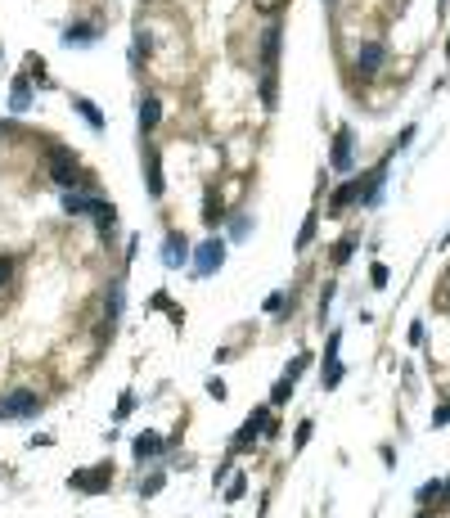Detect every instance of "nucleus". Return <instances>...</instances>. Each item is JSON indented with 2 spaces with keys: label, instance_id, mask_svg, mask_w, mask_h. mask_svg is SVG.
<instances>
[{
  "label": "nucleus",
  "instance_id": "1",
  "mask_svg": "<svg viewBox=\"0 0 450 518\" xmlns=\"http://www.w3.org/2000/svg\"><path fill=\"white\" fill-rule=\"evenodd\" d=\"M64 207H68L72 217L95 212V221H100V226H113V207H108V203H100V199H86V194H68V199H64Z\"/></svg>",
  "mask_w": 450,
  "mask_h": 518
},
{
  "label": "nucleus",
  "instance_id": "2",
  "mask_svg": "<svg viewBox=\"0 0 450 518\" xmlns=\"http://www.w3.org/2000/svg\"><path fill=\"white\" fill-rule=\"evenodd\" d=\"M50 176H54V185H64V190L81 185V176H77V158H72L68 149H54V154H50Z\"/></svg>",
  "mask_w": 450,
  "mask_h": 518
},
{
  "label": "nucleus",
  "instance_id": "3",
  "mask_svg": "<svg viewBox=\"0 0 450 518\" xmlns=\"http://www.w3.org/2000/svg\"><path fill=\"white\" fill-rule=\"evenodd\" d=\"M279 23H271L266 28V36H261V68H266V77H275V54H279Z\"/></svg>",
  "mask_w": 450,
  "mask_h": 518
},
{
  "label": "nucleus",
  "instance_id": "4",
  "mask_svg": "<svg viewBox=\"0 0 450 518\" xmlns=\"http://www.w3.org/2000/svg\"><path fill=\"white\" fill-rule=\"evenodd\" d=\"M383 59H387V50H383L379 41H365V45H360V54H356V68H360V72H369V77H374V72L383 68Z\"/></svg>",
  "mask_w": 450,
  "mask_h": 518
},
{
  "label": "nucleus",
  "instance_id": "5",
  "mask_svg": "<svg viewBox=\"0 0 450 518\" xmlns=\"http://www.w3.org/2000/svg\"><path fill=\"white\" fill-rule=\"evenodd\" d=\"M221 257H225V243L221 239H208L199 248V275H212V270L221 266Z\"/></svg>",
  "mask_w": 450,
  "mask_h": 518
},
{
  "label": "nucleus",
  "instance_id": "6",
  "mask_svg": "<svg viewBox=\"0 0 450 518\" xmlns=\"http://www.w3.org/2000/svg\"><path fill=\"white\" fill-rule=\"evenodd\" d=\"M108 483H113V473H108V468H95V473H77V478H72V487L90 491V496H95V491H104Z\"/></svg>",
  "mask_w": 450,
  "mask_h": 518
},
{
  "label": "nucleus",
  "instance_id": "7",
  "mask_svg": "<svg viewBox=\"0 0 450 518\" xmlns=\"http://www.w3.org/2000/svg\"><path fill=\"white\" fill-rule=\"evenodd\" d=\"M333 171H351V131H338V144H333Z\"/></svg>",
  "mask_w": 450,
  "mask_h": 518
},
{
  "label": "nucleus",
  "instance_id": "8",
  "mask_svg": "<svg viewBox=\"0 0 450 518\" xmlns=\"http://www.w3.org/2000/svg\"><path fill=\"white\" fill-rule=\"evenodd\" d=\"M266 424V410H252L248 415V424H243V433H239V442H235V451H243V447H252V437H257V428Z\"/></svg>",
  "mask_w": 450,
  "mask_h": 518
},
{
  "label": "nucleus",
  "instance_id": "9",
  "mask_svg": "<svg viewBox=\"0 0 450 518\" xmlns=\"http://www.w3.org/2000/svg\"><path fill=\"white\" fill-rule=\"evenodd\" d=\"M36 405H41V401H36V392H14V397L5 401V410L9 415H32Z\"/></svg>",
  "mask_w": 450,
  "mask_h": 518
},
{
  "label": "nucleus",
  "instance_id": "10",
  "mask_svg": "<svg viewBox=\"0 0 450 518\" xmlns=\"http://www.w3.org/2000/svg\"><path fill=\"white\" fill-rule=\"evenodd\" d=\"M356 199H360V180H356V185H343V190L333 194V199H329V212H343V207L356 203Z\"/></svg>",
  "mask_w": 450,
  "mask_h": 518
},
{
  "label": "nucleus",
  "instance_id": "11",
  "mask_svg": "<svg viewBox=\"0 0 450 518\" xmlns=\"http://www.w3.org/2000/svg\"><path fill=\"white\" fill-rule=\"evenodd\" d=\"M158 117H162V104H158V100H144V104H140V127H144V131H153V127H158Z\"/></svg>",
  "mask_w": 450,
  "mask_h": 518
},
{
  "label": "nucleus",
  "instance_id": "12",
  "mask_svg": "<svg viewBox=\"0 0 450 518\" xmlns=\"http://www.w3.org/2000/svg\"><path fill=\"white\" fill-rule=\"evenodd\" d=\"M64 41H68V45H90V41H95V28H90V23H77V28H68Z\"/></svg>",
  "mask_w": 450,
  "mask_h": 518
},
{
  "label": "nucleus",
  "instance_id": "13",
  "mask_svg": "<svg viewBox=\"0 0 450 518\" xmlns=\"http://www.w3.org/2000/svg\"><path fill=\"white\" fill-rule=\"evenodd\" d=\"M158 451H162V437H153V433L136 437V455H140V460H149V455H158Z\"/></svg>",
  "mask_w": 450,
  "mask_h": 518
},
{
  "label": "nucleus",
  "instance_id": "14",
  "mask_svg": "<svg viewBox=\"0 0 450 518\" xmlns=\"http://www.w3.org/2000/svg\"><path fill=\"white\" fill-rule=\"evenodd\" d=\"M9 104H14V113H23V108L32 104V86H28V81H14V95H9Z\"/></svg>",
  "mask_w": 450,
  "mask_h": 518
},
{
  "label": "nucleus",
  "instance_id": "15",
  "mask_svg": "<svg viewBox=\"0 0 450 518\" xmlns=\"http://www.w3.org/2000/svg\"><path fill=\"white\" fill-rule=\"evenodd\" d=\"M77 113H81V117H86V122H90V127H95V131H104V117H100V108H95L90 100H77Z\"/></svg>",
  "mask_w": 450,
  "mask_h": 518
},
{
  "label": "nucleus",
  "instance_id": "16",
  "mask_svg": "<svg viewBox=\"0 0 450 518\" xmlns=\"http://www.w3.org/2000/svg\"><path fill=\"white\" fill-rule=\"evenodd\" d=\"M180 262H185V239L172 234V239H167V266H180Z\"/></svg>",
  "mask_w": 450,
  "mask_h": 518
},
{
  "label": "nucleus",
  "instance_id": "17",
  "mask_svg": "<svg viewBox=\"0 0 450 518\" xmlns=\"http://www.w3.org/2000/svg\"><path fill=\"white\" fill-rule=\"evenodd\" d=\"M149 194H162V167H158L153 149H149Z\"/></svg>",
  "mask_w": 450,
  "mask_h": 518
},
{
  "label": "nucleus",
  "instance_id": "18",
  "mask_svg": "<svg viewBox=\"0 0 450 518\" xmlns=\"http://www.w3.org/2000/svg\"><path fill=\"white\" fill-rule=\"evenodd\" d=\"M437 500H442V483L432 478V483H423V487H419V505H437Z\"/></svg>",
  "mask_w": 450,
  "mask_h": 518
},
{
  "label": "nucleus",
  "instance_id": "19",
  "mask_svg": "<svg viewBox=\"0 0 450 518\" xmlns=\"http://www.w3.org/2000/svg\"><path fill=\"white\" fill-rule=\"evenodd\" d=\"M203 221H208V226H216V221H221V203H216V194H208V207H203Z\"/></svg>",
  "mask_w": 450,
  "mask_h": 518
},
{
  "label": "nucleus",
  "instance_id": "20",
  "mask_svg": "<svg viewBox=\"0 0 450 518\" xmlns=\"http://www.w3.org/2000/svg\"><path fill=\"white\" fill-rule=\"evenodd\" d=\"M311 239H315V217H307V226H302V234H297V248H307Z\"/></svg>",
  "mask_w": 450,
  "mask_h": 518
},
{
  "label": "nucleus",
  "instance_id": "21",
  "mask_svg": "<svg viewBox=\"0 0 450 518\" xmlns=\"http://www.w3.org/2000/svg\"><path fill=\"white\" fill-rule=\"evenodd\" d=\"M288 397H293V379H279V384H275V401H288Z\"/></svg>",
  "mask_w": 450,
  "mask_h": 518
},
{
  "label": "nucleus",
  "instance_id": "22",
  "mask_svg": "<svg viewBox=\"0 0 450 518\" xmlns=\"http://www.w3.org/2000/svg\"><path fill=\"white\" fill-rule=\"evenodd\" d=\"M9 275H14V257H0V289L9 284Z\"/></svg>",
  "mask_w": 450,
  "mask_h": 518
},
{
  "label": "nucleus",
  "instance_id": "23",
  "mask_svg": "<svg viewBox=\"0 0 450 518\" xmlns=\"http://www.w3.org/2000/svg\"><path fill=\"white\" fill-rule=\"evenodd\" d=\"M369 280H374V284L383 289V284H387V266H374V270H369Z\"/></svg>",
  "mask_w": 450,
  "mask_h": 518
},
{
  "label": "nucleus",
  "instance_id": "24",
  "mask_svg": "<svg viewBox=\"0 0 450 518\" xmlns=\"http://www.w3.org/2000/svg\"><path fill=\"white\" fill-rule=\"evenodd\" d=\"M432 424H450V401H446V405H442V410H437V415H432Z\"/></svg>",
  "mask_w": 450,
  "mask_h": 518
},
{
  "label": "nucleus",
  "instance_id": "25",
  "mask_svg": "<svg viewBox=\"0 0 450 518\" xmlns=\"http://www.w3.org/2000/svg\"><path fill=\"white\" fill-rule=\"evenodd\" d=\"M442 505L450 510V483H442Z\"/></svg>",
  "mask_w": 450,
  "mask_h": 518
},
{
  "label": "nucleus",
  "instance_id": "26",
  "mask_svg": "<svg viewBox=\"0 0 450 518\" xmlns=\"http://www.w3.org/2000/svg\"><path fill=\"white\" fill-rule=\"evenodd\" d=\"M266 9H275V0H266Z\"/></svg>",
  "mask_w": 450,
  "mask_h": 518
},
{
  "label": "nucleus",
  "instance_id": "27",
  "mask_svg": "<svg viewBox=\"0 0 450 518\" xmlns=\"http://www.w3.org/2000/svg\"><path fill=\"white\" fill-rule=\"evenodd\" d=\"M0 135H5V127H0Z\"/></svg>",
  "mask_w": 450,
  "mask_h": 518
},
{
  "label": "nucleus",
  "instance_id": "28",
  "mask_svg": "<svg viewBox=\"0 0 450 518\" xmlns=\"http://www.w3.org/2000/svg\"><path fill=\"white\" fill-rule=\"evenodd\" d=\"M423 518H428V514H423Z\"/></svg>",
  "mask_w": 450,
  "mask_h": 518
}]
</instances>
